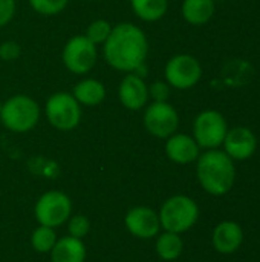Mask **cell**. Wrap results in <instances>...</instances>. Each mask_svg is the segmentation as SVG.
<instances>
[{
	"instance_id": "obj_17",
	"label": "cell",
	"mask_w": 260,
	"mask_h": 262,
	"mask_svg": "<svg viewBox=\"0 0 260 262\" xmlns=\"http://www.w3.org/2000/svg\"><path fill=\"white\" fill-rule=\"evenodd\" d=\"M70 94L75 97V100L80 104L93 107V106L101 104L106 100L107 91H106V86L100 80H97V78H84V80L78 81L74 86Z\"/></svg>"
},
{
	"instance_id": "obj_8",
	"label": "cell",
	"mask_w": 260,
	"mask_h": 262,
	"mask_svg": "<svg viewBox=\"0 0 260 262\" xmlns=\"http://www.w3.org/2000/svg\"><path fill=\"white\" fill-rule=\"evenodd\" d=\"M228 132L227 120L218 111H202L193 123V138L202 149H218Z\"/></svg>"
},
{
	"instance_id": "obj_19",
	"label": "cell",
	"mask_w": 260,
	"mask_h": 262,
	"mask_svg": "<svg viewBox=\"0 0 260 262\" xmlns=\"http://www.w3.org/2000/svg\"><path fill=\"white\" fill-rule=\"evenodd\" d=\"M184 241L179 233L166 232L156 236L155 252L162 261H175L182 255Z\"/></svg>"
},
{
	"instance_id": "obj_23",
	"label": "cell",
	"mask_w": 260,
	"mask_h": 262,
	"mask_svg": "<svg viewBox=\"0 0 260 262\" xmlns=\"http://www.w3.org/2000/svg\"><path fill=\"white\" fill-rule=\"evenodd\" d=\"M69 0H29L31 8L40 15H58L67 6Z\"/></svg>"
},
{
	"instance_id": "obj_22",
	"label": "cell",
	"mask_w": 260,
	"mask_h": 262,
	"mask_svg": "<svg viewBox=\"0 0 260 262\" xmlns=\"http://www.w3.org/2000/svg\"><path fill=\"white\" fill-rule=\"evenodd\" d=\"M112 25H110V21H107V20H104V18H97V20H93L89 26H87V29H86V37L93 43V45H104V41L107 40V37L110 35V32H112Z\"/></svg>"
},
{
	"instance_id": "obj_18",
	"label": "cell",
	"mask_w": 260,
	"mask_h": 262,
	"mask_svg": "<svg viewBox=\"0 0 260 262\" xmlns=\"http://www.w3.org/2000/svg\"><path fill=\"white\" fill-rule=\"evenodd\" d=\"M215 9V0H184L182 17L193 26H202L211 20Z\"/></svg>"
},
{
	"instance_id": "obj_6",
	"label": "cell",
	"mask_w": 260,
	"mask_h": 262,
	"mask_svg": "<svg viewBox=\"0 0 260 262\" xmlns=\"http://www.w3.org/2000/svg\"><path fill=\"white\" fill-rule=\"evenodd\" d=\"M72 215L70 198L60 190L44 192L35 203L34 216L40 226L57 229L63 226Z\"/></svg>"
},
{
	"instance_id": "obj_26",
	"label": "cell",
	"mask_w": 260,
	"mask_h": 262,
	"mask_svg": "<svg viewBox=\"0 0 260 262\" xmlns=\"http://www.w3.org/2000/svg\"><path fill=\"white\" fill-rule=\"evenodd\" d=\"M21 55V46L14 41V40H8L3 41L0 45V60L3 61H14Z\"/></svg>"
},
{
	"instance_id": "obj_10",
	"label": "cell",
	"mask_w": 260,
	"mask_h": 262,
	"mask_svg": "<svg viewBox=\"0 0 260 262\" xmlns=\"http://www.w3.org/2000/svg\"><path fill=\"white\" fill-rule=\"evenodd\" d=\"M143 123L150 135L167 140L178 130L179 114L169 101H153L146 107Z\"/></svg>"
},
{
	"instance_id": "obj_1",
	"label": "cell",
	"mask_w": 260,
	"mask_h": 262,
	"mask_svg": "<svg viewBox=\"0 0 260 262\" xmlns=\"http://www.w3.org/2000/svg\"><path fill=\"white\" fill-rule=\"evenodd\" d=\"M149 55V40L146 32L130 21L118 23L103 45L106 63L120 72H135L146 64Z\"/></svg>"
},
{
	"instance_id": "obj_21",
	"label": "cell",
	"mask_w": 260,
	"mask_h": 262,
	"mask_svg": "<svg viewBox=\"0 0 260 262\" xmlns=\"http://www.w3.org/2000/svg\"><path fill=\"white\" fill-rule=\"evenodd\" d=\"M57 239L58 238H57L55 229L38 226L31 235V246L37 253H49L52 247L55 246Z\"/></svg>"
},
{
	"instance_id": "obj_2",
	"label": "cell",
	"mask_w": 260,
	"mask_h": 262,
	"mask_svg": "<svg viewBox=\"0 0 260 262\" xmlns=\"http://www.w3.org/2000/svg\"><path fill=\"white\" fill-rule=\"evenodd\" d=\"M196 161V177L207 193L222 196L231 190L236 180V167L224 150L210 149L199 155Z\"/></svg>"
},
{
	"instance_id": "obj_24",
	"label": "cell",
	"mask_w": 260,
	"mask_h": 262,
	"mask_svg": "<svg viewBox=\"0 0 260 262\" xmlns=\"http://www.w3.org/2000/svg\"><path fill=\"white\" fill-rule=\"evenodd\" d=\"M67 232L70 236L83 239L90 232V221L87 220V216L81 213L70 215V218L67 220Z\"/></svg>"
},
{
	"instance_id": "obj_13",
	"label": "cell",
	"mask_w": 260,
	"mask_h": 262,
	"mask_svg": "<svg viewBox=\"0 0 260 262\" xmlns=\"http://www.w3.org/2000/svg\"><path fill=\"white\" fill-rule=\"evenodd\" d=\"M224 152L231 158V160H248L253 157L257 147V140L253 130L248 127H233L227 132L225 140H224Z\"/></svg>"
},
{
	"instance_id": "obj_20",
	"label": "cell",
	"mask_w": 260,
	"mask_h": 262,
	"mask_svg": "<svg viewBox=\"0 0 260 262\" xmlns=\"http://www.w3.org/2000/svg\"><path fill=\"white\" fill-rule=\"evenodd\" d=\"M133 14L143 21H156L169 9V0H130Z\"/></svg>"
},
{
	"instance_id": "obj_5",
	"label": "cell",
	"mask_w": 260,
	"mask_h": 262,
	"mask_svg": "<svg viewBox=\"0 0 260 262\" xmlns=\"http://www.w3.org/2000/svg\"><path fill=\"white\" fill-rule=\"evenodd\" d=\"M44 114L52 127L57 130H74L81 121V104L70 92H55L44 104Z\"/></svg>"
},
{
	"instance_id": "obj_16",
	"label": "cell",
	"mask_w": 260,
	"mask_h": 262,
	"mask_svg": "<svg viewBox=\"0 0 260 262\" xmlns=\"http://www.w3.org/2000/svg\"><path fill=\"white\" fill-rule=\"evenodd\" d=\"M49 253L51 262H84L87 258V250L83 239L70 235L58 238Z\"/></svg>"
},
{
	"instance_id": "obj_14",
	"label": "cell",
	"mask_w": 260,
	"mask_h": 262,
	"mask_svg": "<svg viewBox=\"0 0 260 262\" xmlns=\"http://www.w3.org/2000/svg\"><path fill=\"white\" fill-rule=\"evenodd\" d=\"M199 146L193 137L185 134H173L166 141V155L176 164H190L198 160Z\"/></svg>"
},
{
	"instance_id": "obj_9",
	"label": "cell",
	"mask_w": 260,
	"mask_h": 262,
	"mask_svg": "<svg viewBox=\"0 0 260 262\" xmlns=\"http://www.w3.org/2000/svg\"><path fill=\"white\" fill-rule=\"evenodd\" d=\"M164 75L170 88L185 91L199 83L202 77V66L196 57L190 54H178L167 61Z\"/></svg>"
},
{
	"instance_id": "obj_7",
	"label": "cell",
	"mask_w": 260,
	"mask_h": 262,
	"mask_svg": "<svg viewBox=\"0 0 260 262\" xmlns=\"http://www.w3.org/2000/svg\"><path fill=\"white\" fill-rule=\"evenodd\" d=\"M61 60L69 72L84 75L93 69L98 60L97 45H93L84 34L74 35L66 41L61 51Z\"/></svg>"
},
{
	"instance_id": "obj_12",
	"label": "cell",
	"mask_w": 260,
	"mask_h": 262,
	"mask_svg": "<svg viewBox=\"0 0 260 262\" xmlns=\"http://www.w3.org/2000/svg\"><path fill=\"white\" fill-rule=\"evenodd\" d=\"M118 98L126 109L139 111L149 103V86L143 77L135 72H129L120 83Z\"/></svg>"
},
{
	"instance_id": "obj_28",
	"label": "cell",
	"mask_w": 260,
	"mask_h": 262,
	"mask_svg": "<svg viewBox=\"0 0 260 262\" xmlns=\"http://www.w3.org/2000/svg\"><path fill=\"white\" fill-rule=\"evenodd\" d=\"M2 104H3V103H2V101H0V111H2Z\"/></svg>"
},
{
	"instance_id": "obj_11",
	"label": "cell",
	"mask_w": 260,
	"mask_h": 262,
	"mask_svg": "<svg viewBox=\"0 0 260 262\" xmlns=\"http://www.w3.org/2000/svg\"><path fill=\"white\" fill-rule=\"evenodd\" d=\"M124 226L129 230V233L138 239L156 238L161 230L158 213L146 206L132 207L124 216Z\"/></svg>"
},
{
	"instance_id": "obj_25",
	"label": "cell",
	"mask_w": 260,
	"mask_h": 262,
	"mask_svg": "<svg viewBox=\"0 0 260 262\" xmlns=\"http://www.w3.org/2000/svg\"><path fill=\"white\" fill-rule=\"evenodd\" d=\"M170 97V84L167 81H153L149 86V98L153 101H167Z\"/></svg>"
},
{
	"instance_id": "obj_3",
	"label": "cell",
	"mask_w": 260,
	"mask_h": 262,
	"mask_svg": "<svg viewBox=\"0 0 260 262\" xmlns=\"http://www.w3.org/2000/svg\"><path fill=\"white\" fill-rule=\"evenodd\" d=\"M40 104L29 95L17 94L9 97L0 111L2 124L14 134H26L32 130L40 120Z\"/></svg>"
},
{
	"instance_id": "obj_15",
	"label": "cell",
	"mask_w": 260,
	"mask_h": 262,
	"mask_svg": "<svg viewBox=\"0 0 260 262\" xmlns=\"http://www.w3.org/2000/svg\"><path fill=\"white\" fill-rule=\"evenodd\" d=\"M211 243L215 250L221 255H231L238 252L244 243L242 227L234 221H222L215 227Z\"/></svg>"
},
{
	"instance_id": "obj_27",
	"label": "cell",
	"mask_w": 260,
	"mask_h": 262,
	"mask_svg": "<svg viewBox=\"0 0 260 262\" xmlns=\"http://www.w3.org/2000/svg\"><path fill=\"white\" fill-rule=\"evenodd\" d=\"M15 0H0V28L6 26L15 14Z\"/></svg>"
},
{
	"instance_id": "obj_4",
	"label": "cell",
	"mask_w": 260,
	"mask_h": 262,
	"mask_svg": "<svg viewBox=\"0 0 260 262\" xmlns=\"http://www.w3.org/2000/svg\"><path fill=\"white\" fill-rule=\"evenodd\" d=\"M161 229L173 233L188 232L199 218V207L196 201L185 195H175L166 200L158 213Z\"/></svg>"
}]
</instances>
